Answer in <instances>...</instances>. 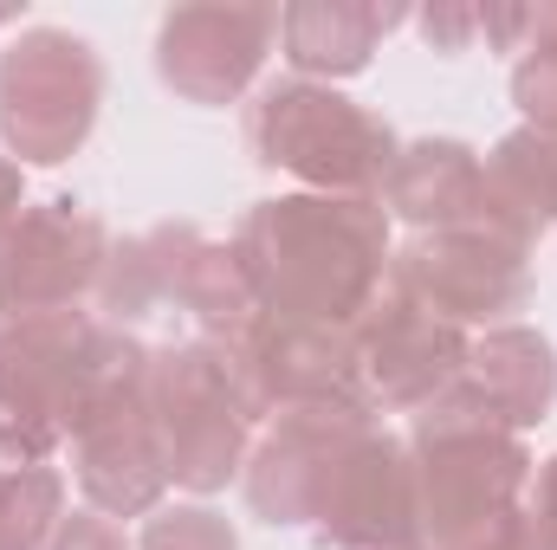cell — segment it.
I'll list each match as a JSON object with an SVG mask.
<instances>
[{"instance_id":"cb8c5ba5","label":"cell","mask_w":557,"mask_h":550,"mask_svg":"<svg viewBox=\"0 0 557 550\" xmlns=\"http://www.w3.org/2000/svg\"><path fill=\"white\" fill-rule=\"evenodd\" d=\"M416 26L434 52H473V39H480V7H473V0H434V7L416 13Z\"/></svg>"},{"instance_id":"3957f363","label":"cell","mask_w":557,"mask_h":550,"mask_svg":"<svg viewBox=\"0 0 557 550\" xmlns=\"http://www.w3.org/2000/svg\"><path fill=\"white\" fill-rule=\"evenodd\" d=\"M409 460H416L421 550H447L467 532L519 512L539 479L525 434H506L499 421H486L460 389H447L434 409L416 414Z\"/></svg>"},{"instance_id":"ba28073f","label":"cell","mask_w":557,"mask_h":550,"mask_svg":"<svg viewBox=\"0 0 557 550\" xmlns=\"http://www.w3.org/2000/svg\"><path fill=\"white\" fill-rule=\"evenodd\" d=\"M227 370L240 383V402L253 421H273L285 409H370L357 337L337 324H298V317H260L240 343H221Z\"/></svg>"},{"instance_id":"6da1fadb","label":"cell","mask_w":557,"mask_h":550,"mask_svg":"<svg viewBox=\"0 0 557 550\" xmlns=\"http://www.w3.org/2000/svg\"><path fill=\"white\" fill-rule=\"evenodd\" d=\"M234 253L267 317L350 330L389 278V214L376 195H267L240 214Z\"/></svg>"},{"instance_id":"8fae6325","label":"cell","mask_w":557,"mask_h":550,"mask_svg":"<svg viewBox=\"0 0 557 550\" xmlns=\"http://www.w3.org/2000/svg\"><path fill=\"white\" fill-rule=\"evenodd\" d=\"M311 532L324 550H421L409 440H396L376 421L357 427L311 505Z\"/></svg>"},{"instance_id":"5b68a950","label":"cell","mask_w":557,"mask_h":550,"mask_svg":"<svg viewBox=\"0 0 557 550\" xmlns=\"http://www.w3.org/2000/svg\"><path fill=\"white\" fill-rule=\"evenodd\" d=\"M143 409H149V427H156L169 486L208 499V492H227L247 473L260 421L240 402V383H234L221 343L201 337V343L149 350V363H143Z\"/></svg>"},{"instance_id":"603a6c76","label":"cell","mask_w":557,"mask_h":550,"mask_svg":"<svg viewBox=\"0 0 557 550\" xmlns=\"http://www.w3.org/2000/svg\"><path fill=\"white\" fill-rule=\"evenodd\" d=\"M512 104L525 111V130L557 137V59L519 52V65H512Z\"/></svg>"},{"instance_id":"44dd1931","label":"cell","mask_w":557,"mask_h":550,"mask_svg":"<svg viewBox=\"0 0 557 550\" xmlns=\"http://www.w3.org/2000/svg\"><path fill=\"white\" fill-rule=\"evenodd\" d=\"M65 525V473L13 466L0 473V550H46Z\"/></svg>"},{"instance_id":"7c38bea8","label":"cell","mask_w":557,"mask_h":550,"mask_svg":"<svg viewBox=\"0 0 557 550\" xmlns=\"http://www.w3.org/2000/svg\"><path fill=\"white\" fill-rule=\"evenodd\" d=\"M278 39V7L253 0H201L169 7L156 26V78L188 104H234Z\"/></svg>"},{"instance_id":"277c9868","label":"cell","mask_w":557,"mask_h":550,"mask_svg":"<svg viewBox=\"0 0 557 550\" xmlns=\"http://www.w3.org/2000/svg\"><path fill=\"white\" fill-rule=\"evenodd\" d=\"M247 149L260 168L292 175L305 195H383L403 142L357 98L311 78H278L247 104Z\"/></svg>"},{"instance_id":"7a4b0ae2","label":"cell","mask_w":557,"mask_h":550,"mask_svg":"<svg viewBox=\"0 0 557 550\" xmlns=\"http://www.w3.org/2000/svg\"><path fill=\"white\" fill-rule=\"evenodd\" d=\"M143 350L124 324L91 311L0 317V473L52 466V453L124 389L143 383Z\"/></svg>"},{"instance_id":"d4e9b609","label":"cell","mask_w":557,"mask_h":550,"mask_svg":"<svg viewBox=\"0 0 557 550\" xmlns=\"http://www.w3.org/2000/svg\"><path fill=\"white\" fill-rule=\"evenodd\" d=\"M46 550H137L131 538H124V525L117 518H104V512H65V525H59V538Z\"/></svg>"},{"instance_id":"30bf717a","label":"cell","mask_w":557,"mask_h":550,"mask_svg":"<svg viewBox=\"0 0 557 550\" xmlns=\"http://www.w3.org/2000/svg\"><path fill=\"white\" fill-rule=\"evenodd\" d=\"M357 337V363H363V389L376 414H421L434 409L460 376H467V350L473 330L421 311L409 291H396L383 278V291L370 298V311L350 324Z\"/></svg>"},{"instance_id":"f1b7e54d","label":"cell","mask_w":557,"mask_h":550,"mask_svg":"<svg viewBox=\"0 0 557 550\" xmlns=\"http://www.w3.org/2000/svg\"><path fill=\"white\" fill-rule=\"evenodd\" d=\"M0 26H7V13H0Z\"/></svg>"},{"instance_id":"ac0fdd59","label":"cell","mask_w":557,"mask_h":550,"mask_svg":"<svg viewBox=\"0 0 557 550\" xmlns=\"http://www.w3.org/2000/svg\"><path fill=\"white\" fill-rule=\"evenodd\" d=\"M480 227L539 247V234L557 227V137L519 124L480 155Z\"/></svg>"},{"instance_id":"ffe728a7","label":"cell","mask_w":557,"mask_h":550,"mask_svg":"<svg viewBox=\"0 0 557 550\" xmlns=\"http://www.w3.org/2000/svg\"><path fill=\"white\" fill-rule=\"evenodd\" d=\"M188 240V221H162L137 240H111V260L98 278V311L104 324H137L156 304H169V285H175V253Z\"/></svg>"},{"instance_id":"5bb4252c","label":"cell","mask_w":557,"mask_h":550,"mask_svg":"<svg viewBox=\"0 0 557 550\" xmlns=\"http://www.w3.org/2000/svg\"><path fill=\"white\" fill-rule=\"evenodd\" d=\"M72 473H78L85 505L104 512V518H149L162 505L169 466H162L156 427H149V409H143V383L124 389L117 402H104L72 434Z\"/></svg>"},{"instance_id":"9c48e42d","label":"cell","mask_w":557,"mask_h":550,"mask_svg":"<svg viewBox=\"0 0 557 550\" xmlns=\"http://www.w3.org/2000/svg\"><path fill=\"white\" fill-rule=\"evenodd\" d=\"M111 260V227L72 201L46 195L26 201L20 221L0 234V317H46V311H78Z\"/></svg>"},{"instance_id":"7402d4cb","label":"cell","mask_w":557,"mask_h":550,"mask_svg":"<svg viewBox=\"0 0 557 550\" xmlns=\"http://www.w3.org/2000/svg\"><path fill=\"white\" fill-rule=\"evenodd\" d=\"M137 550H240V532L214 505H156Z\"/></svg>"},{"instance_id":"d6986e66","label":"cell","mask_w":557,"mask_h":550,"mask_svg":"<svg viewBox=\"0 0 557 550\" xmlns=\"http://www.w3.org/2000/svg\"><path fill=\"white\" fill-rule=\"evenodd\" d=\"M169 298L201 324L208 343H240V337L267 317L253 278H247L240 253H234V240H208L201 227H188V240H182V253H175V285H169Z\"/></svg>"},{"instance_id":"52a82bcc","label":"cell","mask_w":557,"mask_h":550,"mask_svg":"<svg viewBox=\"0 0 557 550\" xmlns=\"http://www.w3.org/2000/svg\"><path fill=\"white\" fill-rule=\"evenodd\" d=\"M389 285L460 330H499L532 298V247L493 227H434L389 253Z\"/></svg>"},{"instance_id":"e0dca14e","label":"cell","mask_w":557,"mask_h":550,"mask_svg":"<svg viewBox=\"0 0 557 550\" xmlns=\"http://www.w3.org/2000/svg\"><path fill=\"white\" fill-rule=\"evenodd\" d=\"M480 149L460 137H421L403 142L389 175H383V214L409 221L416 234L434 227H480Z\"/></svg>"},{"instance_id":"2e32d148","label":"cell","mask_w":557,"mask_h":550,"mask_svg":"<svg viewBox=\"0 0 557 550\" xmlns=\"http://www.w3.org/2000/svg\"><path fill=\"white\" fill-rule=\"evenodd\" d=\"M416 20L396 0H292L278 13V52L298 78L311 85H337L370 72V59L383 52V39Z\"/></svg>"},{"instance_id":"484cf974","label":"cell","mask_w":557,"mask_h":550,"mask_svg":"<svg viewBox=\"0 0 557 550\" xmlns=\"http://www.w3.org/2000/svg\"><path fill=\"white\" fill-rule=\"evenodd\" d=\"M532 512H539V532H545V550H557V453L539 466L532 479Z\"/></svg>"},{"instance_id":"9a60e30c","label":"cell","mask_w":557,"mask_h":550,"mask_svg":"<svg viewBox=\"0 0 557 550\" xmlns=\"http://www.w3.org/2000/svg\"><path fill=\"white\" fill-rule=\"evenodd\" d=\"M486 421H499L506 434H532L557 409V350L545 330L532 324H499L480 330L467 350V376L454 383Z\"/></svg>"},{"instance_id":"4316f807","label":"cell","mask_w":557,"mask_h":550,"mask_svg":"<svg viewBox=\"0 0 557 550\" xmlns=\"http://www.w3.org/2000/svg\"><path fill=\"white\" fill-rule=\"evenodd\" d=\"M20 208H26V175H20L13 155H0V234L20 221Z\"/></svg>"},{"instance_id":"83f0119b","label":"cell","mask_w":557,"mask_h":550,"mask_svg":"<svg viewBox=\"0 0 557 550\" xmlns=\"http://www.w3.org/2000/svg\"><path fill=\"white\" fill-rule=\"evenodd\" d=\"M525 52L557 59V0H552V7H532V39H525Z\"/></svg>"},{"instance_id":"8992f818","label":"cell","mask_w":557,"mask_h":550,"mask_svg":"<svg viewBox=\"0 0 557 550\" xmlns=\"http://www.w3.org/2000/svg\"><path fill=\"white\" fill-rule=\"evenodd\" d=\"M104 104V59L65 26H26L0 52V142L26 168L78 155Z\"/></svg>"},{"instance_id":"4fadbf2b","label":"cell","mask_w":557,"mask_h":550,"mask_svg":"<svg viewBox=\"0 0 557 550\" xmlns=\"http://www.w3.org/2000/svg\"><path fill=\"white\" fill-rule=\"evenodd\" d=\"M370 421L376 414H357V409H285V414H273L267 434L247 453V473H240L253 518L285 525V532L292 525H311V505H318L337 453Z\"/></svg>"}]
</instances>
